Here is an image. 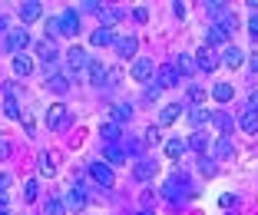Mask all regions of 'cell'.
I'll return each instance as SVG.
<instances>
[{
	"label": "cell",
	"mask_w": 258,
	"mask_h": 215,
	"mask_svg": "<svg viewBox=\"0 0 258 215\" xmlns=\"http://www.w3.org/2000/svg\"><path fill=\"white\" fill-rule=\"evenodd\" d=\"M46 126H50V129H67L70 126V113H67L63 103H56V106L46 109Z\"/></svg>",
	"instance_id": "cell-1"
},
{
	"label": "cell",
	"mask_w": 258,
	"mask_h": 215,
	"mask_svg": "<svg viewBox=\"0 0 258 215\" xmlns=\"http://www.w3.org/2000/svg\"><path fill=\"white\" fill-rule=\"evenodd\" d=\"M90 176H93V182L103 185V189H109V185H113V169H109L106 162H93V166H90Z\"/></svg>",
	"instance_id": "cell-2"
},
{
	"label": "cell",
	"mask_w": 258,
	"mask_h": 215,
	"mask_svg": "<svg viewBox=\"0 0 258 215\" xmlns=\"http://www.w3.org/2000/svg\"><path fill=\"white\" fill-rule=\"evenodd\" d=\"M27 46H30V33L27 30H10L7 33V50L10 53H23Z\"/></svg>",
	"instance_id": "cell-3"
},
{
	"label": "cell",
	"mask_w": 258,
	"mask_h": 215,
	"mask_svg": "<svg viewBox=\"0 0 258 215\" xmlns=\"http://www.w3.org/2000/svg\"><path fill=\"white\" fill-rule=\"evenodd\" d=\"M67 66L73 69V73H80V69L90 66V60H86V50H83V46H70V53H67Z\"/></svg>",
	"instance_id": "cell-4"
},
{
	"label": "cell",
	"mask_w": 258,
	"mask_h": 215,
	"mask_svg": "<svg viewBox=\"0 0 258 215\" xmlns=\"http://www.w3.org/2000/svg\"><path fill=\"white\" fill-rule=\"evenodd\" d=\"M113 46H116V53H119L122 60H133V56H136V50H139V40L136 37H119Z\"/></svg>",
	"instance_id": "cell-5"
},
{
	"label": "cell",
	"mask_w": 258,
	"mask_h": 215,
	"mask_svg": "<svg viewBox=\"0 0 258 215\" xmlns=\"http://www.w3.org/2000/svg\"><path fill=\"white\" fill-rule=\"evenodd\" d=\"M76 30H80V14H76V10H67V14L60 17V37H73Z\"/></svg>",
	"instance_id": "cell-6"
},
{
	"label": "cell",
	"mask_w": 258,
	"mask_h": 215,
	"mask_svg": "<svg viewBox=\"0 0 258 215\" xmlns=\"http://www.w3.org/2000/svg\"><path fill=\"white\" fill-rule=\"evenodd\" d=\"M40 14H43V4H40V0H27V4H20V20L23 23L40 20Z\"/></svg>",
	"instance_id": "cell-7"
},
{
	"label": "cell",
	"mask_w": 258,
	"mask_h": 215,
	"mask_svg": "<svg viewBox=\"0 0 258 215\" xmlns=\"http://www.w3.org/2000/svg\"><path fill=\"white\" fill-rule=\"evenodd\" d=\"M156 77H159V90H166V86H175V83H179V69H175L172 63H162Z\"/></svg>",
	"instance_id": "cell-8"
},
{
	"label": "cell",
	"mask_w": 258,
	"mask_h": 215,
	"mask_svg": "<svg viewBox=\"0 0 258 215\" xmlns=\"http://www.w3.org/2000/svg\"><path fill=\"white\" fill-rule=\"evenodd\" d=\"M152 69H156V66H152V60H136V63H133V69H129V77L136 80V83H146V80L152 77Z\"/></svg>",
	"instance_id": "cell-9"
},
{
	"label": "cell",
	"mask_w": 258,
	"mask_h": 215,
	"mask_svg": "<svg viewBox=\"0 0 258 215\" xmlns=\"http://www.w3.org/2000/svg\"><path fill=\"white\" fill-rule=\"evenodd\" d=\"M196 66H199V69H209V73H212V69L219 66V56H215L209 46H202V50L196 53Z\"/></svg>",
	"instance_id": "cell-10"
},
{
	"label": "cell",
	"mask_w": 258,
	"mask_h": 215,
	"mask_svg": "<svg viewBox=\"0 0 258 215\" xmlns=\"http://www.w3.org/2000/svg\"><path fill=\"white\" fill-rule=\"evenodd\" d=\"M67 208H73V212H80V208H86V195H83V189L80 185H73L67 192V202H63Z\"/></svg>",
	"instance_id": "cell-11"
},
{
	"label": "cell",
	"mask_w": 258,
	"mask_h": 215,
	"mask_svg": "<svg viewBox=\"0 0 258 215\" xmlns=\"http://www.w3.org/2000/svg\"><path fill=\"white\" fill-rule=\"evenodd\" d=\"M133 176H136L139 182H149V179L156 176V162H149V159H139V162H136V169H133Z\"/></svg>",
	"instance_id": "cell-12"
},
{
	"label": "cell",
	"mask_w": 258,
	"mask_h": 215,
	"mask_svg": "<svg viewBox=\"0 0 258 215\" xmlns=\"http://www.w3.org/2000/svg\"><path fill=\"white\" fill-rule=\"evenodd\" d=\"M90 43H93V46H113V43H116V33L109 30V27H99V30L90 37Z\"/></svg>",
	"instance_id": "cell-13"
},
{
	"label": "cell",
	"mask_w": 258,
	"mask_h": 215,
	"mask_svg": "<svg viewBox=\"0 0 258 215\" xmlns=\"http://www.w3.org/2000/svg\"><path fill=\"white\" fill-rule=\"evenodd\" d=\"M103 156H106V166H119V162H126V149H119L116 142H106Z\"/></svg>",
	"instance_id": "cell-14"
},
{
	"label": "cell",
	"mask_w": 258,
	"mask_h": 215,
	"mask_svg": "<svg viewBox=\"0 0 258 215\" xmlns=\"http://www.w3.org/2000/svg\"><path fill=\"white\" fill-rule=\"evenodd\" d=\"M14 73H17V77H30V73H33V60L27 53H17L14 56Z\"/></svg>",
	"instance_id": "cell-15"
},
{
	"label": "cell",
	"mask_w": 258,
	"mask_h": 215,
	"mask_svg": "<svg viewBox=\"0 0 258 215\" xmlns=\"http://www.w3.org/2000/svg\"><path fill=\"white\" fill-rule=\"evenodd\" d=\"M56 162H60V156H56V153H40V172H43V176H53Z\"/></svg>",
	"instance_id": "cell-16"
},
{
	"label": "cell",
	"mask_w": 258,
	"mask_h": 215,
	"mask_svg": "<svg viewBox=\"0 0 258 215\" xmlns=\"http://www.w3.org/2000/svg\"><path fill=\"white\" fill-rule=\"evenodd\" d=\"M185 142H189V149L199 153V156H205V149H209V136H205V132H192Z\"/></svg>",
	"instance_id": "cell-17"
},
{
	"label": "cell",
	"mask_w": 258,
	"mask_h": 215,
	"mask_svg": "<svg viewBox=\"0 0 258 215\" xmlns=\"http://www.w3.org/2000/svg\"><path fill=\"white\" fill-rule=\"evenodd\" d=\"M232 96H235L232 83H215V86H212V100H215V103H228Z\"/></svg>",
	"instance_id": "cell-18"
},
{
	"label": "cell",
	"mask_w": 258,
	"mask_h": 215,
	"mask_svg": "<svg viewBox=\"0 0 258 215\" xmlns=\"http://www.w3.org/2000/svg\"><path fill=\"white\" fill-rule=\"evenodd\" d=\"M238 126H242L245 132H251V136H255V132H258V113H251V109H245V113L238 116Z\"/></svg>",
	"instance_id": "cell-19"
},
{
	"label": "cell",
	"mask_w": 258,
	"mask_h": 215,
	"mask_svg": "<svg viewBox=\"0 0 258 215\" xmlns=\"http://www.w3.org/2000/svg\"><path fill=\"white\" fill-rule=\"evenodd\" d=\"M86 69H90V83L93 86H103V83H106V73H109V69L103 66V63H90Z\"/></svg>",
	"instance_id": "cell-20"
},
{
	"label": "cell",
	"mask_w": 258,
	"mask_h": 215,
	"mask_svg": "<svg viewBox=\"0 0 258 215\" xmlns=\"http://www.w3.org/2000/svg\"><path fill=\"white\" fill-rule=\"evenodd\" d=\"M212 126H215V129L222 132V136H225V132L232 129V126H235V119H232L228 113H212Z\"/></svg>",
	"instance_id": "cell-21"
},
{
	"label": "cell",
	"mask_w": 258,
	"mask_h": 215,
	"mask_svg": "<svg viewBox=\"0 0 258 215\" xmlns=\"http://www.w3.org/2000/svg\"><path fill=\"white\" fill-rule=\"evenodd\" d=\"M185 149H189V142H185V139H169V142H166V156H169V159H179Z\"/></svg>",
	"instance_id": "cell-22"
},
{
	"label": "cell",
	"mask_w": 258,
	"mask_h": 215,
	"mask_svg": "<svg viewBox=\"0 0 258 215\" xmlns=\"http://www.w3.org/2000/svg\"><path fill=\"white\" fill-rule=\"evenodd\" d=\"M242 60H245V53L238 50V46H228V50H225V66L238 69V66H242Z\"/></svg>",
	"instance_id": "cell-23"
},
{
	"label": "cell",
	"mask_w": 258,
	"mask_h": 215,
	"mask_svg": "<svg viewBox=\"0 0 258 215\" xmlns=\"http://www.w3.org/2000/svg\"><path fill=\"white\" fill-rule=\"evenodd\" d=\"M37 53H40V60H43V63H53L56 60V46L50 43V40H43V43H37Z\"/></svg>",
	"instance_id": "cell-24"
},
{
	"label": "cell",
	"mask_w": 258,
	"mask_h": 215,
	"mask_svg": "<svg viewBox=\"0 0 258 215\" xmlns=\"http://www.w3.org/2000/svg\"><path fill=\"white\" fill-rule=\"evenodd\" d=\"M179 113H182V109L175 106V103H172V106H166V109L159 113V126H172L175 119H179Z\"/></svg>",
	"instance_id": "cell-25"
},
{
	"label": "cell",
	"mask_w": 258,
	"mask_h": 215,
	"mask_svg": "<svg viewBox=\"0 0 258 215\" xmlns=\"http://www.w3.org/2000/svg\"><path fill=\"white\" fill-rule=\"evenodd\" d=\"M46 86H50V90H53L56 96H63V93L70 90V80H67V77H56V73H53V77L46 80Z\"/></svg>",
	"instance_id": "cell-26"
},
{
	"label": "cell",
	"mask_w": 258,
	"mask_h": 215,
	"mask_svg": "<svg viewBox=\"0 0 258 215\" xmlns=\"http://www.w3.org/2000/svg\"><path fill=\"white\" fill-rule=\"evenodd\" d=\"M43 215H67L63 199H46V202H43Z\"/></svg>",
	"instance_id": "cell-27"
},
{
	"label": "cell",
	"mask_w": 258,
	"mask_h": 215,
	"mask_svg": "<svg viewBox=\"0 0 258 215\" xmlns=\"http://www.w3.org/2000/svg\"><path fill=\"white\" fill-rule=\"evenodd\" d=\"M99 136L106 139V142H116L119 139V123H103L99 126Z\"/></svg>",
	"instance_id": "cell-28"
},
{
	"label": "cell",
	"mask_w": 258,
	"mask_h": 215,
	"mask_svg": "<svg viewBox=\"0 0 258 215\" xmlns=\"http://www.w3.org/2000/svg\"><path fill=\"white\" fill-rule=\"evenodd\" d=\"M175 69H179V77H189L192 69H196V63H192V56H175V63H172Z\"/></svg>",
	"instance_id": "cell-29"
},
{
	"label": "cell",
	"mask_w": 258,
	"mask_h": 215,
	"mask_svg": "<svg viewBox=\"0 0 258 215\" xmlns=\"http://www.w3.org/2000/svg\"><path fill=\"white\" fill-rule=\"evenodd\" d=\"M215 156H219V159H228V156H232V139H228V136H219V142H215Z\"/></svg>",
	"instance_id": "cell-30"
},
{
	"label": "cell",
	"mask_w": 258,
	"mask_h": 215,
	"mask_svg": "<svg viewBox=\"0 0 258 215\" xmlns=\"http://www.w3.org/2000/svg\"><path fill=\"white\" fill-rule=\"evenodd\" d=\"M189 119H192V126H202V123H209V119H212V113H209V109H202V106H196L189 113Z\"/></svg>",
	"instance_id": "cell-31"
},
{
	"label": "cell",
	"mask_w": 258,
	"mask_h": 215,
	"mask_svg": "<svg viewBox=\"0 0 258 215\" xmlns=\"http://www.w3.org/2000/svg\"><path fill=\"white\" fill-rule=\"evenodd\" d=\"M4 113H7L10 119H17V116H20V103L14 100V93H7V100H4Z\"/></svg>",
	"instance_id": "cell-32"
},
{
	"label": "cell",
	"mask_w": 258,
	"mask_h": 215,
	"mask_svg": "<svg viewBox=\"0 0 258 215\" xmlns=\"http://www.w3.org/2000/svg\"><path fill=\"white\" fill-rule=\"evenodd\" d=\"M129 116H133V106H126V103H119V106H113V123H126Z\"/></svg>",
	"instance_id": "cell-33"
},
{
	"label": "cell",
	"mask_w": 258,
	"mask_h": 215,
	"mask_svg": "<svg viewBox=\"0 0 258 215\" xmlns=\"http://www.w3.org/2000/svg\"><path fill=\"white\" fill-rule=\"evenodd\" d=\"M219 27H222L225 33H235V30H238V17H235V14H225V17L219 20Z\"/></svg>",
	"instance_id": "cell-34"
},
{
	"label": "cell",
	"mask_w": 258,
	"mask_h": 215,
	"mask_svg": "<svg viewBox=\"0 0 258 215\" xmlns=\"http://www.w3.org/2000/svg\"><path fill=\"white\" fill-rule=\"evenodd\" d=\"M225 40H228V33L222 30L219 23H212V27H209V43H225Z\"/></svg>",
	"instance_id": "cell-35"
},
{
	"label": "cell",
	"mask_w": 258,
	"mask_h": 215,
	"mask_svg": "<svg viewBox=\"0 0 258 215\" xmlns=\"http://www.w3.org/2000/svg\"><path fill=\"white\" fill-rule=\"evenodd\" d=\"M99 14H103V27H109V23H116V20H119V10H109V7H103V10H99Z\"/></svg>",
	"instance_id": "cell-36"
},
{
	"label": "cell",
	"mask_w": 258,
	"mask_h": 215,
	"mask_svg": "<svg viewBox=\"0 0 258 215\" xmlns=\"http://www.w3.org/2000/svg\"><path fill=\"white\" fill-rule=\"evenodd\" d=\"M33 199H37V179H30L23 185V202H33Z\"/></svg>",
	"instance_id": "cell-37"
},
{
	"label": "cell",
	"mask_w": 258,
	"mask_h": 215,
	"mask_svg": "<svg viewBox=\"0 0 258 215\" xmlns=\"http://www.w3.org/2000/svg\"><path fill=\"white\" fill-rule=\"evenodd\" d=\"M189 100L192 103H205V100H209V93H205L202 86H192V90H189Z\"/></svg>",
	"instance_id": "cell-38"
},
{
	"label": "cell",
	"mask_w": 258,
	"mask_h": 215,
	"mask_svg": "<svg viewBox=\"0 0 258 215\" xmlns=\"http://www.w3.org/2000/svg\"><path fill=\"white\" fill-rule=\"evenodd\" d=\"M209 14H212V17H219V20H222V17H225L228 10H225V4H219V0H215V4H209Z\"/></svg>",
	"instance_id": "cell-39"
},
{
	"label": "cell",
	"mask_w": 258,
	"mask_h": 215,
	"mask_svg": "<svg viewBox=\"0 0 258 215\" xmlns=\"http://www.w3.org/2000/svg\"><path fill=\"white\" fill-rule=\"evenodd\" d=\"M199 169H202L205 176H212V172H215V162H212V159H205V156H202V159H199Z\"/></svg>",
	"instance_id": "cell-40"
},
{
	"label": "cell",
	"mask_w": 258,
	"mask_h": 215,
	"mask_svg": "<svg viewBox=\"0 0 258 215\" xmlns=\"http://www.w3.org/2000/svg\"><path fill=\"white\" fill-rule=\"evenodd\" d=\"M159 139H162L159 126H149V132H146V142H159Z\"/></svg>",
	"instance_id": "cell-41"
},
{
	"label": "cell",
	"mask_w": 258,
	"mask_h": 215,
	"mask_svg": "<svg viewBox=\"0 0 258 215\" xmlns=\"http://www.w3.org/2000/svg\"><path fill=\"white\" fill-rule=\"evenodd\" d=\"M119 80H122V73H119V69H109V73H106V83H109V86H116Z\"/></svg>",
	"instance_id": "cell-42"
},
{
	"label": "cell",
	"mask_w": 258,
	"mask_h": 215,
	"mask_svg": "<svg viewBox=\"0 0 258 215\" xmlns=\"http://www.w3.org/2000/svg\"><path fill=\"white\" fill-rule=\"evenodd\" d=\"M133 17H136L139 23H146V20H149V10H146V7H136V14H133Z\"/></svg>",
	"instance_id": "cell-43"
},
{
	"label": "cell",
	"mask_w": 258,
	"mask_h": 215,
	"mask_svg": "<svg viewBox=\"0 0 258 215\" xmlns=\"http://www.w3.org/2000/svg\"><path fill=\"white\" fill-rule=\"evenodd\" d=\"M248 33H251V37H258V14H251V20H248Z\"/></svg>",
	"instance_id": "cell-44"
},
{
	"label": "cell",
	"mask_w": 258,
	"mask_h": 215,
	"mask_svg": "<svg viewBox=\"0 0 258 215\" xmlns=\"http://www.w3.org/2000/svg\"><path fill=\"white\" fill-rule=\"evenodd\" d=\"M46 33H53V37H60V20H50V23H46Z\"/></svg>",
	"instance_id": "cell-45"
},
{
	"label": "cell",
	"mask_w": 258,
	"mask_h": 215,
	"mask_svg": "<svg viewBox=\"0 0 258 215\" xmlns=\"http://www.w3.org/2000/svg\"><path fill=\"white\" fill-rule=\"evenodd\" d=\"M7 189H10V176H7V172H0V192H7Z\"/></svg>",
	"instance_id": "cell-46"
},
{
	"label": "cell",
	"mask_w": 258,
	"mask_h": 215,
	"mask_svg": "<svg viewBox=\"0 0 258 215\" xmlns=\"http://www.w3.org/2000/svg\"><path fill=\"white\" fill-rule=\"evenodd\" d=\"M248 109H251V113H258V93H251V96H248Z\"/></svg>",
	"instance_id": "cell-47"
},
{
	"label": "cell",
	"mask_w": 258,
	"mask_h": 215,
	"mask_svg": "<svg viewBox=\"0 0 258 215\" xmlns=\"http://www.w3.org/2000/svg\"><path fill=\"white\" fill-rule=\"evenodd\" d=\"M7 153H10V149H7V142L0 139V159H7Z\"/></svg>",
	"instance_id": "cell-48"
},
{
	"label": "cell",
	"mask_w": 258,
	"mask_h": 215,
	"mask_svg": "<svg viewBox=\"0 0 258 215\" xmlns=\"http://www.w3.org/2000/svg\"><path fill=\"white\" fill-rule=\"evenodd\" d=\"M0 208H7V192H0Z\"/></svg>",
	"instance_id": "cell-49"
},
{
	"label": "cell",
	"mask_w": 258,
	"mask_h": 215,
	"mask_svg": "<svg viewBox=\"0 0 258 215\" xmlns=\"http://www.w3.org/2000/svg\"><path fill=\"white\" fill-rule=\"evenodd\" d=\"M251 69H255V73H258V56H251Z\"/></svg>",
	"instance_id": "cell-50"
},
{
	"label": "cell",
	"mask_w": 258,
	"mask_h": 215,
	"mask_svg": "<svg viewBox=\"0 0 258 215\" xmlns=\"http://www.w3.org/2000/svg\"><path fill=\"white\" fill-rule=\"evenodd\" d=\"M4 27H7V23H4V17H0V30H4Z\"/></svg>",
	"instance_id": "cell-51"
},
{
	"label": "cell",
	"mask_w": 258,
	"mask_h": 215,
	"mask_svg": "<svg viewBox=\"0 0 258 215\" xmlns=\"http://www.w3.org/2000/svg\"><path fill=\"white\" fill-rule=\"evenodd\" d=\"M0 215H7V208H0Z\"/></svg>",
	"instance_id": "cell-52"
},
{
	"label": "cell",
	"mask_w": 258,
	"mask_h": 215,
	"mask_svg": "<svg viewBox=\"0 0 258 215\" xmlns=\"http://www.w3.org/2000/svg\"><path fill=\"white\" fill-rule=\"evenodd\" d=\"M139 215H152V212H139Z\"/></svg>",
	"instance_id": "cell-53"
}]
</instances>
